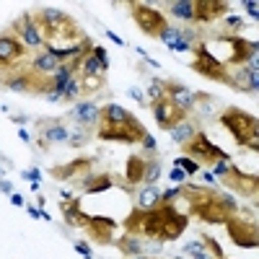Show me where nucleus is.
Here are the masks:
<instances>
[{
  "instance_id": "nucleus-53",
  "label": "nucleus",
  "mask_w": 259,
  "mask_h": 259,
  "mask_svg": "<svg viewBox=\"0 0 259 259\" xmlns=\"http://www.w3.org/2000/svg\"><path fill=\"white\" fill-rule=\"evenodd\" d=\"M246 145H249L251 150H256V148H259V135H254V138H249V140H246Z\"/></svg>"
},
{
  "instance_id": "nucleus-2",
  "label": "nucleus",
  "mask_w": 259,
  "mask_h": 259,
  "mask_svg": "<svg viewBox=\"0 0 259 259\" xmlns=\"http://www.w3.org/2000/svg\"><path fill=\"white\" fill-rule=\"evenodd\" d=\"M182 194L189 200V215L205 221V223H226L239 210V202L231 194H221L215 189L200 187V184L182 187Z\"/></svg>"
},
{
  "instance_id": "nucleus-59",
  "label": "nucleus",
  "mask_w": 259,
  "mask_h": 259,
  "mask_svg": "<svg viewBox=\"0 0 259 259\" xmlns=\"http://www.w3.org/2000/svg\"><path fill=\"white\" fill-rule=\"evenodd\" d=\"M223 259H226V256H223Z\"/></svg>"
},
{
  "instance_id": "nucleus-38",
  "label": "nucleus",
  "mask_w": 259,
  "mask_h": 259,
  "mask_svg": "<svg viewBox=\"0 0 259 259\" xmlns=\"http://www.w3.org/2000/svg\"><path fill=\"white\" fill-rule=\"evenodd\" d=\"M78 96H80V80L73 78V80L68 83V89L62 91V101H75Z\"/></svg>"
},
{
  "instance_id": "nucleus-24",
  "label": "nucleus",
  "mask_w": 259,
  "mask_h": 259,
  "mask_svg": "<svg viewBox=\"0 0 259 259\" xmlns=\"http://www.w3.org/2000/svg\"><path fill=\"white\" fill-rule=\"evenodd\" d=\"M143 171H145V158L143 156H130L124 163V177H127V187L143 184Z\"/></svg>"
},
{
  "instance_id": "nucleus-32",
  "label": "nucleus",
  "mask_w": 259,
  "mask_h": 259,
  "mask_svg": "<svg viewBox=\"0 0 259 259\" xmlns=\"http://www.w3.org/2000/svg\"><path fill=\"white\" fill-rule=\"evenodd\" d=\"M106 70L101 68V62L94 57V55H89V57H83V62H80V75H104Z\"/></svg>"
},
{
  "instance_id": "nucleus-21",
  "label": "nucleus",
  "mask_w": 259,
  "mask_h": 259,
  "mask_svg": "<svg viewBox=\"0 0 259 259\" xmlns=\"http://www.w3.org/2000/svg\"><path fill=\"white\" fill-rule=\"evenodd\" d=\"M18 24H21V41H24L26 47H45V39H41V34H39V29H36V24L31 21L29 13L21 16Z\"/></svg>"
},
{
  "instance_id": "nucleus-3",
  "label": "nucleus",
  "mask_w": 259,
  "mask_h": 259,
  "mask_svg": "<svg viewBox=\"0 0 259 259\" xmlns=\"http://www.w3.org/2000/svg\"><path fill=\"white\" fill-rule=\"evenodd\" d=\"M29 47L13 34H0V83L6 75L24 70V65L29 62Z\"/></svg>"
},
{
  "instance_id": "nucleus-8",
  "label": "nucleus",
  "mask_w": 259,
  "mask_h": 259,
  "mask_svg": "<svg viewBox=\"0 0 259 259\" xmlns=\"http://www.w3.org/2000/svg\"><path fill=\"white\" fill-rule=\"evenodd\" d=\"M226 231H228V239H233L236 246H241V249H256V246H259L256 221L231 215V218L226 221Z\"/></svg>"
},
{
  "instance_id": "nucleus-25",
  "label": "nucleus",
  "mask_w": 259,
  "mask_h": 259,
  "mask_svg": "<svg viewBox=\"0 0 259 259\" xmlns=\"http://www.w3.org/2000/svg\"><path fill=\"white\" fill-rule=\"evenodd\" d=\"M117 244V249L124 254V256H140L143 251H145V244H143V239H138V236H122L119 241H114Z\"/></svg>"
},
{
  "instance_id": "nucleus-5",
  "label": "nucleus",
  "mask_w": 259,
  "mask_h": 259,
  "mask_svg": "<svg viewBox=\"0 0 259 259\" xmlns=\"http://www.w3.org/2000/svg\"><path fill=\"white\" fill-rule=\"evenodd\" d=\"M192 70L202 75V78H210V80H218V83H228V68L215 57L212 52H207V45L205 41H197L194 45V60H192Z\"/></svg>"
},
{
  "instance_id": "nucleus-39",
  "label": "nucleus",
  "mask_w": 259,
  "mask_h": 259,
  "mask_svg": "<svg viewBox=\"0 0 259 259\" xmlns=\"http://www.w3.org/2000/svg\"><path fill=\"white\" fill-rule=\"evenodd\" d=\"M158 39H161V41H166V47H171V50H174V45L179 41V29H171V26H168V29H166V31H163Z\"/></svg>"
},
{
  "instance_id": "nucleus-14",
  "label": "nucleus",
  "mask_w": 259,
  "mask_h": 259,
  "mask_svg": "<svg viewBox=\"0 0 259 259\" xmlns=\"http://www.w3.org/2000/svg\"><path fill=\"white\" fill-rule=\"evenodd\" d=\"M150 109H153L156 124H158L161 130H168V133H171V130H174L182 119H187L168 99H161V101H156V104H150Z\"/></svg>"
},
{
  "instance_id": "nucleus-10",
  "label": "nucleus",
  "mask_w": 259,
  "mask_h": 259,
  "mask_svg": "<svg viewBox=\"0 0 259 259\" xmlns=\"http://www.w3.org/2000/svg\"><path fill=\"white\" fill-rule=\"evenodd\" d=\"M223 184L236 192V194H241V197H256V192H259V179L256 174H244V171H239L233 163L228 166V171L221 177Z\"/></svg>"
},
{
  "instance_id": "nucleus-44",
  "label": "nucleus",
  "mask_w": 259,
  "mask_h": 259,
  "mask_svg": "<svg viewBox=\"0 0 259 259\" xmlns=\"http://www.w3.org/2000/svg\"><path fill=\"white\" fill-rule=\"evenodd\" d=\"M226 26L228 29H244V21L239 16H226Z\"/></svg>"
},
{
  "instance_id": "nucleus-11",
  "label": "nucleus",
  "mask_w": 259,
  "mask_h": 259,
  "mask_svg": "<svg viewBox=\"0 0 259 259\" xmlns=\"http://www.w3.org/2000/svg\"><path fill=\"white\" fill-rule=\"evenodd\" d=\"M85 236L91 241L106 246V244H114V231H117V221L112 218H104V215H89V223L83 226Z\"/></svg>"
},
{
  "instance_id": "nucleus-16",
  "label": "nucleus",
  "mask_w": 259,
  "mask_h": 259,
  "mask_svg": "<svg viewBox=\"0 0 259 259\" xmlns=\"http://www.w3.org/2000/svg\"><path fill=\"white\" fill-rule=\"evenodd\" d=\"M228 85H233V89L239 91H251L256 94L259 91V70H251V68H241L236 73H228Z\"/></svg>"
},
{
  "instance_id": "nucleus-45",
  "label": "nucleus",
  "mask_w": 259,
  "mask_h": 259,
  "mask_svg": "<svg viewBox=\"0 0 259 259\" xmlns=\"http://www.w3.org/2000/svg\"><path fill=\"white\" fill-rule=\"evenodd\" d=\"M168 177H171V182H177V184L187 179V174H184V171H182V168H177V166H174V171H171V174H168Z\"/></svg>"
},
{
  "instance_id": "nucleus-13",
  "label": "nucleus",
  "mask_w": 259,
  "mask_h": 259,
  "mask_svg": "<svg viewBox=\"0 0 259 259\" xmlns=\"http://www.w3.org/2000/svg\"><path fill=\"white\" fill-rule=\"evenodd\" d=\"M91 166H94V158H73L62 166H52L50 174L60 182H78V177H89L91 174Z\"/></svg>"
},
{
  "instance_id": "nucleus-58",
  "label": "nucleus",
  "mask_w": 259,
  "mask_h": 259,
  "mask_svg": "<svg viewBox=\"0 0 259 259\" xmlns=\"http://www.w3.org/2000/svg\"><path fill=\"white\" fill-rule=\"evenodd\" d=\"M130 259H150V256H145V254H140V256H130Z\"/></svg>"
},
{
  "instance_id": "nucleus-46",
  "label": "nucleus",
  "mask_w": 259,
  "mask_h": 259,
  "mask_svg": "<svg viewBox=\"0 0 259 259\" xmlns=\"http://www.w3.org/2000/svg\"><path fill=\"white\" fill-rule=\"evenodd\" d=\"M244 8L249 11V16H251V18H256V16H259V11H256V8H259V6H256V0H246Z\"/></svg>"
},
{
  "instance_id": "nucleus-57",
  "label": "nucleus",
  "mask_w": 259,
  "mask_h": 259,
  "mask_svg": "<svg viewBox=\"0 0 259 259\" xmlns=\"http://www.w3.org/2000/svg\"><path fill=\"white\" fill-rule=\"evenodd\" d=\"M29 212H31V218H41V212L36 207H29Z\"/></svg>"
},
{
  "instance_id": "nucleus-31",
  "label": "nucleus",
  "mask_w": 259,
  "mask_h": 259,
  "mask_svg": "<svg viewBox=\"0 0 259 259\" xmlns=\"http://www.w3.org/2000/svg\"><path fill=\"white\" fill-rule=\"evenodd\" d=\"M158 179H161V163H158V158H145L143 184H145V187H153Z\"/></svg>"
},
{
  "instance_id": "nucleus-47",
  "label": "nucleus",
  "mask_w": 259,
  "mask_h": 259,
  "mask_svg": "<svg viewBox=\"0 0 259 259\" xmlns=\"http://www.w3.org/2000/svg\"><path fill=\"white\" fill-rule=\"evenodd\" d=\"M75 251L83 254V256H91V246L85 244V241H78V244H75Z\"/></svg>"
},
{
  "instance_id": "nucleus-9",
  "label": "nucleus",
  "mask_w": 259,
  "mask_h": 259,
  "mask_svg": "<svg viewBox=\"0 0 259 259\" xmlns=\"http://www.w3.org/2000/svg\"><path fill=\"white\" fill-rule=\"evenodd\" d=\"M184 148V153L187 156H194L197 161H205L207 166H212L215 161H231V156L226 153V150H221L218 145H212L210 140H207V135L205 133H194V138L187 143V145H182Z\"/></svg>"
},
{
  "instance_id": "nucleus-4",
  "label": "nucleus",
  "mask_w": 259,
  "mask_h": 259,
  "mask_svg": "<svg viewBox=\"0 0 259 259\" xmlns=\"http://www.w3.org/2000/svg\"><path fill=\"white\" fill-rule=\"evenodd\" d=\"M221 124L228 127V133L236 138V143L239 145H246L249 138L259 135V122L254 114L239 109V106H228V109L221 114Z\"/></svg>"
},
{
  "instance_id": "nucleus-29",
  "label": "nucleus",
  "mask_w": 259,
  "mask_h": 259,
  "mask_svg": "<svg viewBox=\"0 0 259 259\" xmlns=\"http://www.w3.org/2000/svg\"><path fill=\"white\" fill-rule=\"evenodd\" d=\"M80 91L83 94H101L106 89V80L104 75H80Z\"/></svg>"
},
{
  "instance_id": "nucleus-15",
  "label": "nucleus",
  "mask_w": 259,
  "mask_h": 259,
  "mask_svg": "<svg viewBox=\"0 0 259 259\" xmlns=\"http://www.w3.org/2000/svg\"><path fill=\"white\" fill-rule=\"evenodd\" d=\"M228 11V3L223 0H194V21L200 24H212L215 18L226 16Z\"/></svg>"
},
{
  "instance_id": "nucleus-43",
  "label": "nucleus",
  "mask_w": 259,
  "mask_h": 259,
  "mask_svg": "<svg viewBox=\"0 0 259 259\" xmlns=\"http://www.w3.org/2000/svg\"><path fill=\"white\" fill-rule=\"evenodd\" d=\"M228 166H231V161H215V163L210 166V168H212L210 174H212V177H223L226 171H228Z\"/></svg>"
},
{
  "instance_id": "nucleus-33",
  "label": "nucleus",
  "mask_w": 259,
  "mask_h": 259,
  "mask_svg": "<svg viewBox=\"0 0 259 259\" xmlns=\"http://www.w3.org/2000/svg\"><path fill=\"white\" fill-rule=\"evenodd\" d=\"M161 99H166V85H163L161 78H153V80H150V85H148V99H145V101L156 104V101H161Z\"/></svg>"
},
{
  "instance_id": "nucleus-49",
  "label": "nucleus",
  "mask_w": 259,
  "mask_h": 259,
  "mask_svg": "<svg viewBox=\"0 0 259 259\" xmlns=\"http://www.w3.org/2000/svg\"><path fill=\"white\" fill-rule=\"evenodd\" d=\"M130 96H133L138 104H143V106H145V96H143V91H140V89H130Z\"/></svg>"
},
{
  "instance_id": "nucleus-30",
  "label": "nucleus",
  "mask_w": 259,
  "mask_h": 259,
  "mask_svg": "<svg viewBox=\"0 0 259 259\" xmlns=\"http://www.w3.org/2000/svg\"><path fill=\"white\" fill-rule=\"evenodd\" d=\"M73 80V70L68 68V65H60V68L55 70V75H52V85H55V94H60L62 96V91L68 89V83Z\"/></svg>"
},
{
  "instance_id": "nucleus-34",
  "label": "nucleus",
  "mask_w": 259,
  "mask_h": 259,
  "mask_svg": "<svg viewBox=\"0 0 259 259\" xmlns=\"http://www.w3.org/2000/svg\"><path fill=\"white\" fill-rule=\"evenodd\" d=\"M202 239V249L207 251V254H212V259H223L226 254H223V249H221V244L212 239V236H200Z\"/></svg>"
},
{
  "instance_id": "nucleus-20",
  "label": "nucleus",
  "mask_w": 259,
  "mask_h": 259,
  "mask_svg": "<svg viewBox=\"0 0 259 259\" xmlns=\"http://www.w3.org/2000/svg\"><path fill=\"white\" fill-rule=\"evenodd\" d=\"M39 130H41L39 145H47V143H65V140H68V130H65L62 122H41V119H39Z\"/></svg>"
},
{
  "instance_id": "nucleus-56",
  "label": "nucleus",
  "mask_w": 259,
  "mask_h": 259,
  "mask_svg": "<svg viewBox=\"0 0 259 259\" xmlns=\"http://www.w3.org/2000/svg\"><path fill=\"white\" fill-rule=\"evenodd\" d=\"M11 119H13L16 124H24V122H26V114H21V117H11Z\"/></svg>"
},
{
  "instance_id": "nucleus-40",
  "label": "nucleus",
  "mask_w": 259,
  "mask_h": 259,
  "mask_svg": "<svg viewBox=\"0 0 259 259\" xmlns=\"http://www.w3.org/2000/svg\"><path fill=\"white\" fill-rule=\"evenodd\" d=\"M182 194V187H174V189H166L161 192V205H174V200Z\"/></svg>"
},
{
  "instance_id": "nucleus-23",
  "label": "nucleus",
  "mask_w": 259,
  "mask_h": 259,
  "mask_svg": "<svg viewBox=\"0 0 259 259\" xmlns=\"http://www.w3.org/2000/svg\"><path fill=\"white\" fill-rule=\"evenodd\" d=\"M158 205H161V192L156 189V184L153 187H143V189L135 192V207L138 210H153Z\"/></svg>"
},
{
  "instance_id": "nucleus-22",
  "label": "nucleus",
  "mask_w": 259,
  "mask_h": 259,
  "mask_svg": "<svg viewBox=\"0 0 259 259\" xmlns=\"http://www.w3.org/2000/svg\"><path fill=\"white\" fill-rule=\"evenodd\" d=\"M60 68V62L52 52H39L31 57V70L39 75H55V70Z\"/></svg>"
},
{
  "instance_id": "nucleus-26",
  "label": "nucleus",
  "mask_w": 259,
  "mask_h": 259,
  "mask_svg": "<svg viewBox=\"0 0 259 259\" xmlns=\"http://www.w3.org/2000/svg\"><path fill=\"white\" fill-rule=\"evenodd\" d=\"M194 133H197V127H194L189 119H182L174 130H171V140H174L177 145H187L194 138Z\"/></svg>"
},
{
  "instance_id": "nucleus-48",
  "label": "nucleus",
  "mask_w": 259,
  "mask_h": 259,
  "mask_svg": "<svg viewBox=\"0 0 259 259\" xmlns=\"http://www.w3.org/2000/svg\"><path fill=\"white\" fill-rule=\"evenodd\" d=\"M24 177H26V179H29L31 184L41 179V174H39V168H31V171H24Z\"/></svg>"
},
{
  "instance_id": "nucleus-51",
  "label": "nucleus",
  "mask_w": 259,
  "mask_h": 259,
  "mask_svg": "<svg viewBox=\"0 0 259 259\" xmlns=\"http://www.w3.org/2000/svg\"><path fill=\"white\" fill-rule=\"evenodd\" d=\"M0 192H8V194H13V187H11V182L0 179Z\"/></svg>"
},
{
  "instance_id": "nucleus-1",
  "label": "nucleus",
  "mask_w": 259,
  "mask_h": 259,
  "mask_svg": "<svg viewBox=\"0 0 259 259\" xmlns=\"http://www.w3.org/2000/svg\"><path fill=\"white\" fill-rule=\"evenodd\" d=\"M189 218L177 212L174 205H158L153 210H133L124 218V233L138 236V239H156L161 241H174L187 231Z\"/></svg>"
},
{
  "instance_id": "nucleus-19",
  "label": "nucleus",
  "mask_w": 259,
  "mask_h": 259,
  "mask_svg": "<svg viewBox=\"0 0 259 259\" xmlns=\"http://www.w3.org/2000/svg\"><path fill=\"white\" fill-rule=\"evenodd\" d=\"M60 210H62V221L70 228H83L89 223V215L80 210V202L75 197L73 200H60Z\"/></svg>"
},
{
  "instance_id": "nucleus-27",
  "label": "nucleus",
  "mask_w": 259,
  "mask_h": 259,
  "mask_svg": "<svg viewBox=\"0 0 259 259\" xmlns=\"http://www.w3.org/2000/svg\"><path fill=\"white\" fill-rule=\"evenodd\" d=\"M127 117H130V112L122 109L119 104H106L104 109H101V119H99V122H104V124H119V122H124Z\"/></svg>"
},
{
  "instance_id": "nucleus-52",
  "label": "nucleus",
  "mask_w": 259,
  "mask_h": 259,
  "mask_svg": "<svg viewBox=\"0 0 259 259\" xmlns=\"http://www.w3.org/2000/svg\"><path fill=\"white\" fill-rule=\"evenodd\" d=\"M47 101H50V104H57V101H62V96L55 94V91H50V94H47Z\"/></svg>"
},
{
  "instance_id": "nucleus-55",
  "label": "nucleus",
  "mask_w": 259,
  "mask_h": 259,
  "mask_svg": "<svg viewBox=\"0 0 259 259\" xmlns=\"http://www.w3.org/2000/svg\"><path fill=\"white\" fill-rule=\"evenodd\" d=\"M106 36H109V39L114 41V45H124V39H119V36H117L114 31H106Z\"/></svg>"
},
{
  "instance_id": "nucleus-12",
  "label": "nucleus",
  "mask_w": 259,
  "mask_h": 259,
  "mask_svg": "<svg viewBox=\"0 0 259 259\" xmlns=\"http://www.w3.org/2000/svg\"><path fill=\"white\" fill-rule=\"evenodd\" d=\"M163 85H166V99L174 104L184 117L197 109V96H194V91H189L187 85H182L177 80H163Z\"/></svg>"
},
{
  "instance_id": "nucleus-50",
  "label": "nucleus",
  "mask_w": 259,
  "mask_h": 259,
  "mask_svg": "<svg viewBox=\"0 0 259 259\" xmlns=\"http://www.w3.org/2000/svg\"><path fill=\"white\" fill-rule=\"evenodd\" d=\"M11 202H13L16 207H24V197H21V194H16V192L11 194Z\"/></svg>"
},
{
  "instance_id": "nucleus-54",
  "label": "nucleus",
  "mask_w": 259,
  "mask_h": 259,
  "mask_svg": "<svg viewBox=\"0 0 259 259\" xmlns=\"http://www.w3.org/2000/svg\"><path fill=\"white\" fill-rule=\"evenodd\" d=\"M202 182L205 184H215V177L210 174V171H202Z\"/></svg>"
},
{
  "instance_id": "nucleus-42",
  "label": "nucleus",
  "mask_w": 259,
  "mask_h": 259,
  "mask_svg": "<svg viewBox=\"0 0 259 259\" xmlns=\"http://www.w3.org/2000/svg\"><path fill=\"white\" fill-rule=\"evenodd\" d=\"M140 145L148 150V158H156V150H158V145H156V140H153V135H145L143 140H140Z\"/></svg>"
},
{
  "instance_id": "nucleus-6",
  "label": "nucleus",
  "mask_w": 259,
  "mask_h": 259,
  "mask_svg": "<svg viewBox=\"0 0 259 259\" xmlns=\"http://www.w3.org/2000/svg\"><path fill=\"white\" fill-rule=\"evenodd\" d=\"M145 135H148V130L133 114H130L124 122H119V124H104V122H99V138L101 140H119V143H130V145H133V143H140Z\"/></svg>"
},
{
  "instance_id": "nucleus-17",
  "label": "nucleus",
  "mask_w": 259,
  "mask_h": 259,
  "mask_svg": "<svg viewBox=\"0 0 259 259\" xmlns=\"http://www.w3.org/2000/svg\"><path fill=\"white\" fill-rule=\"evenodd\" d=\"M73 119L78 122V127L89 130V127L99 124V119H101V109H99L94 101H78V104H75V109H73Z\"/></svg>"
},
{
  "instance_id": "nucleus-28",
  "label": "nucleus",
  "mask_w": 259,
  "mask_h": 259,
  "mask_svg": "<svg viewBox=\"0 0 259 259\" xmlns=\"http://www.w3.org/2000/svg\"><path fill=\"white\" fill-rule=\"evenodd\" d=\"M168 13L182 21H194V0H179V3H168Z\"/></svg>"
},
{
  "instance_id": "nucleus-35",
  "label": "nucleus",
  "mask_w": 259,
  "mask_h": 259,
  "mask_svg": "<svg viewBox=\"0 0 259 259\" xmlns=\"http://www.w3.org/2000/svg\"><path fill=\"white\" fill-rule=\"evenodd\" d=\"M89 140H91V135H89V130H83V127H78L73 135H68V143H70L73 148H83Z\"/></svg>"
},
{
  "instance_id": "nucleus-37",
  "label": "nucleus",
  "mask_w": 259,
  "mask_h": 259,
  "mask_svg": "<svg viewBox=\"0 0 259 259\" xmlns=\"http://www.w3.org/2000/svg\"><path fill=\"white\" fill-rule=\"evenodd\" d=\"M174 166H177V168H182L184 174H197V171H200V163L194 161V158H177V161H174Z\"/></svg>"
},
{
  "instance_id": "nucleus-36",
  "label": "nucleus",
  "mask_w": 259,
  "mask_h": 259,
  "mask_svg": "<svg viewBox=\"0 0 259 259\" xmlns=\"http://www.w3.org/2000/svg\"><path fill=\"white\" fill-rule=\"evenodd\" d=\"M184 254H189L192 259H212L205 249H202V244H197V241H192V244H187L184 246Z\"/></svg>"
},
{
  "instance_id": "nucleus-18",
  "label": "nucleus",
  "mask_w": 259,
  "mask_h": 259,
  "mask_svg": "<svg viewBox=\"0 0 259 259\" xmlns=\"http://www.w3.org/2000/svg\"><path fill=\"white\" fill-rule=\"evenodd\" d=\"M75 187L80 192H85V194H99V192L112 189L114 187V179H112V174H89V177L78 179Z\"/></svg>"
},
{
  "instance_id": "nucleus-41",
  "label": "nucleus",
  "mask_w": 259,
  "mask_h": 259,
  "mask_svg": "<svg viewBox=\"0 0 259 259\" xmlns=\"http://www.w3.org/2000/svg\"><path fill=\"white\" fill-rule=\"evenodd\" d=\"M91 55L101 62V68L106 70V68H109V55H106V50L104 47H99V45H94V50H91Z\"/></svg>"
},
{
  "instance_id": "nucleus-7",
  "label": "nucleus",
  "mask_w": 259,
  "mask_h": 259,
  "mask_svg": "<svg viewBox=\"0 0 259 259\" xmlns=\"http://www.w3.org/2000/svg\"><path fill=\"white\" fill-rule=\"evenodd\" d=\"M133 21L138 24V29L145 34V36H161L168 24H166V16L161 11H156L153 6H145V3H133Z\"/></svg>"
}]
</instances>
